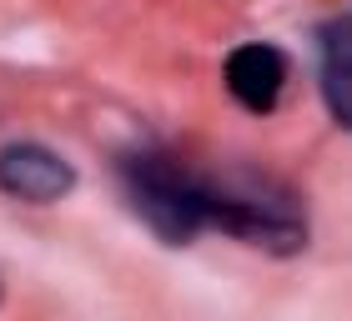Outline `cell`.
Masks as SVG:
<instances>
[{
    "label": "cell",
    "mask_w": 352,
    "mask_h": 321,
    "mask_svg": "<svg viewBox=\"0 0 352 321\" xmlns=\"http://www.w3.org/2000/svg\"><path fill=\"white\" fill-rule=\"evenodd\" d=\"M126 196H131L136 216L166 241V246H186L206 231V176L171 156H131L126 160Z\"/></svg>",
    "instance_id": "obj_1"
},
{
    "label": "cell",
    "mask_w": 352,
    "mask_h": 321,
    "mask_svg": "<svg viewBox=\"0 0 352 321\" xmlns=\"http://www.w3.org/2000/svg\"><path fill=\"white\" fill-rule=\"evenodd\" d=\"M206 231H227L236 241L257 251H272V256H297L307 246V226L292 206L282 201H267V196H242V191H227L217 181H206Z\"/></svg>",
    "instance_id": "obj_2"
},
{
    "label": "cell",
    "mask_w": 352,
    "mask_h": 321,
    "mask_svg": "<svg viewBox=\"0 0 352 321\" xmlns=\"http://www.w3.org/2000/svg\"><path fill=\"white\" fill-rule=\"evenodd\" d=\"M0 191L15 201H60L76 191V166L60 151L41 146V141H15L0 151Z\"/></svg>",
    "instance_id": "obj_3"
},
{
    "label": "cell",
    "mask_w": 352,
    "mask_h": 321,
    "mask_svg": "<svg viewBox=\"0 0 352 321\" xmlns=\"http://www.w3.org/2000/svg\"><path fill=\"white\" fill-rule=\"evenodd\" d=\"M221 75H227V91H232L236 106L252 110V116H267V110H277L282 91H287V56L277 45L252 40V45H236L227 56Z\"/></svg>",
    "instance_id": "obj_4"
},
{
    "label": "cell",
    "mask_w": 352,
    "mask_h": 321,
    "mask_svg": "<svg viewBox=\"0 0 352 321\" xmlns=\"http://www.w3.org/2000/svg\"><path fill=\"white\" fill-rule=\"evenodd\" d=\"M322 95H327V110L338 126H352V21L338 15V21L322 25Z\"/></svg>",
    "instance_id": "obj_5"
}]
</instances>
